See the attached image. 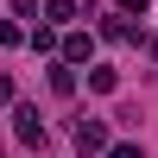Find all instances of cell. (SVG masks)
<instances>
[{"instance_id": "1", "label": "cell", "mask_w": 158, "mask_h": 158, "mask_svg": "<svg viewBox=\"0 0 158 158\" xmlns=\"http://www.w3.org/2000/svg\"><path fill=\"white\" fill-rule=\"evenodd\" d=\"M13 133H19V146H32V152H44V114L38 108H13Z\"/></svg>"}, {"instance_id": "2", "label": "cell", "mask_w": 158, "mask_h": 158, "mask_svg": "<svg viewBox=\"0 0 158 158\" xmlns=\"http://www.w3.org/2000/svg\"><path fill=\"white\" fill-rule=\"evenodd\" d=\"M76 152H89V158H101V152H108V120L82 114V120H76Z\"/></svg>"}, {"instance_id": "3", "label": "cell", "mask_w": 158, "mask_h": 158, "mask_svg": "<svg viewBox=\"0 0 158 158\" xmlns=\"http://www.w3.org/2000/svg\"><path fill=\"white\" fill-rule=\"evenodd\" d=\"M57 57H63V63H89V57H95V38H89V32H76V25H70V32L57 38Z\"/></svg>"}, {"instance_id": "4", "label": "cell", "mask_w": 158, "mask_h": 158, "mask_svg": "<svg viewBox=\"0 0 158 158\" xmlns=\"http://www.w3.org/2000/svg\"><path fill=\"white\" fill-rule=\"evenodd\" d=\"M38 13H44L51 25H76V13H82V6H76V0H44Z\"/></svg>"}, {"instance_id": "5", "label": "cell", "mask_w": 158, "mask_h": 158, "mask_svg": "<svg viewBox=\"0 0 158 158\" xmlns=\"http://www.w3.org/2000/svg\"><path fill=\"white\" fill-rule=\"evenodd\" d=\"M89 89H95V95H114V89H120V76H114L108 63H89Z\"/></svg>"}, {"instance_id": "6", "label": "cell", "mask_w": 158, "mask_h": 158, "mask_svg": "<svg viewBox=\"0 0 158 158\" xmlns=\"http://www.w3.org/2000/svg\"><path fill=\"white\" fill-rule=\"evenodd\" d=\"M51 89H57V95H76V63H51Z\"/></svg>"}, {"instance_id": "7", "label": "cell", "mask_w": 158, "mask_h": 158, "mask_svg": "<svg viewBox=\"0 0 158 158\" xmlns=\"http://www.w3.org/2000/svg\"><path fill=\"white\" fill-rule=\"evenodd\" d=\"M25 44H32V51H44V57H51V51H57V32H51V25H32V32H25Z\"/></svg>"}, {"instance_id": "8", "label": "cell", "mask_w": 158, "mask_h": 158, "mask_svg": "<svg viewBox=\"0 0 158 158\" xmlns=\"http://www.w3.org/2000/svg\"><path fill=\"white\" fill-rule=\"evenodd\" d=\"M13 44H25V32H19L13 19H0V51H13Z\"/></svg>"}, {"instance_id": "9", "label": "cell", "mask_w": 158, "mask_h": 158, "mask_svg": "<svg viewBox=\"0 0 158 158\" xmlns=\"http://www.w3.org/2000/svg\"><path fill=\"white\" fill-rule=\"evenodd\" d=\"M101 158H146V152H139V139H120V146H108Z\"/></svg>"}, {"instance_id": "10", "label": "cell", "mask_w": 158, "mask_h": 158, "mask_svg": "<svg viewBox=\"0 0 158 158\" xmlns=\"http://www.w3.org/2000/svg\"><path fill=\"white\" fill-rule=\"evenodd\" d=\"M38 6H44V0H13V13H19V19H38Z\"/></svg>"}, {"instance_id": "11", "label": "cell", "mask_w": 158, "mask_h": 158, "mask_svg": "<svg viewBox=\"0 0 158 158\" xmlns=\"http://www.w3.org/2000/svg\"><path fill=\"white\" fill-rule=\"evenodd\" d=\"M114 6H120L127 19H133V13H139V19H146V0H114Z\"/></svg>"}, {"instance_id": "12", "label": "cell", "mask_w": 158, "mask_h": 158, "mask_svg": "<svg viewBox=\"0 0 158 158\" xmlns=\"http://www.w3.org/2000/svg\"><path fill=\"white\" fill-rule=\"evenodd\" d=\"M6 101H13V76H0V108H6Z\"/></svg>"}, {"instance_id": "13", "label": "cell", "mask_w": 158, "mask_h": 158, "mask_svg": "<svg viewBox=\"0 0 158 158\" xmlns=\"http://www.w3.org/2000/svg\"><path fill=\"white\" fill-rule=\"evenodd\" d=\"M146 51H152V57H158V38H152V44H146Z\"/></svg>"}, {"instance_id": "14", "label": "cell", "mask_w": 158, "mask_h": 158, "mask_svg": "<svg viewBox=\"0 0 158 158\" xmlns=\"http://www.w3.org/2000/svg\"><path fill=\"white\" fill-rule=\"evenodd\" d=\"M0 158H6V152H0Z\"/></svg>"}]
</instances>
